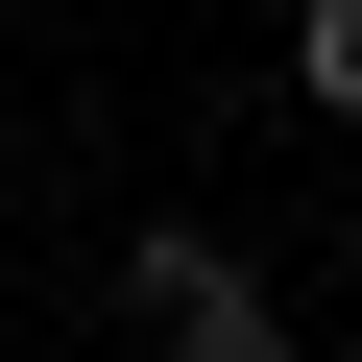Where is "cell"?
Wrapping results in <instances>:
<instances>
[{
  "mask_svg": "<svg viewBox=\"0 0 362 362\" xmlns=\"http://www.w3.org/2000/svg\"><path fill=\"white\" fill-rule=\"evenodd\" d=\"M121 314H145L169 362H314V338H290V290H266L242 242H194V218H145V242H121Z\"/></svg>",
  "mask_w": 362,
  "mask_h": 362,
  "instance_id": "cell-1",
  "label": "cell"
},
{
  "mask_svg": "<svg viewBox=\"0 0 362 362\" xmlns=\"http://www.w3.org/2000/svg\"><path fill=\"white\" fill-rule=\"evenodd\" d=\"M290 97H314V121H362V0H290Z\"/></svg>",
  "mask_w": 362,
  "mask_h": 362,
  "instance_id": "cell-2",
  "label": "cell"
}]
</instances>
